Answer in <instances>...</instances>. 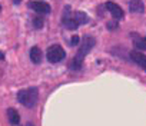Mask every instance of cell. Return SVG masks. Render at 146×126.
I'll return each instance as SVG.
<instances>
[{
  "mask_svg": "<svg viewBox=\"0 0 146 126\" xmlns=\"http://www.w3.org/2000/svg\"><path fill=\"white\" fill-rule=\"evenodd\" d=\"M37 99H39V92L36 88L23 89L17 93V100L26 107H33L37 103Z\"/></svg>",
  "mask_w": 146,
  "mask_h": 126,
  "instance_id": "obj_2",
  "label": "cell"
},
{
  "mask_svg": "<svg viewBox=\"0 0 146 126\" xmlns=\"http://www.w3.org/2000/svg\"><path fill=\"white\" fill-rule=\"evenodd\" d=\"M30 7L39 15H47L50 12V6L44 2H30Z\"/></svg>",
  "mask_w": 146,
  "mask_h": 126,
  "instance_id": "obj_7",
  "label": "cell"
},
{
  "mask_svg": "<svg viewBox=\"0 0 146 126\" xmlns=\"http://www.w3.org/2000/svg\"><path fill=\"white\" fill-rule=\"evenodd\" d=\"M75 19H76V22H78L79 26H80V25H85V23L89 22V17H88L83 12H78V13H75Z\"/></svg>",
  "mask_w": 146,
  "mask_h": 126,
  "instance_id": "obj_11",
  "label": "cell"
},
{
  "mask_svg": "<svg viewBox=\"0 0 146 126\" xmlns=\"http://www.w3.org/2000/svg\"><path fill=\"white\" fill-rule=\"evenodd\" d=\"M26 126H35V125H33V123H30V122H27V123H26Z\"/></svg>",
  "mask_w": 146,
  "mask_h": 126,
  "instance_id": "obj_15",
  "label": "cell"
},
{
  "mask_svg": "<svg viewBox=\"0 0 146 126\" xmlns=\"http://www.w3.org/2000/svg\"><path fill=\"white\" fill-rule=\"evenodd\" d=\"M130 59L135 63H137L143 70H146V54H143L139 50H133V52H130Z\"/></svg>",
  "mask_w": 146,
  "mask_h": 126,
  "instance_id": "obj_5",
  "label": "cell"
},
{
  "mask_svg": "<svg viewBox=\"0 0 146 126\" xmlns=\"http://www.w3.org/2000/svg\"><path fill=\"white\" fill-rule=\"evenodd\" d=\"M46 57L50 63H57L60 60H63L66 57V52L62 46L59 44H53L47 49V53H46Z\"/></svg>",
  "mask_w": 146,
  "mask_h": 126,
  "instance_id": "obj_3",
  "label": "cell"
},
{
  "mask_svg": "<svg viewBox=\"0 0 146 126\" xmlns=\"http://www.w3.org/2000/svg\"><path fill=\"white\" fill-rule=\"evenodd\" d=\"M42 57H43L42 50L37 46H35V47L30 49V59H32V62L35 63V65H39V63L42 62Z\"/></svg>",
  "mask_w": 146,
  "mask_h": 126,
  "instance_id": "obj_8",
  "label": "cell"
},
{
  "mask_svg": "<svg viewBox=\"0 0 146 126\" xmlns=\"http://www.w3.org/2000/svg\"><path fill=\"white\" fill-rule=\"evenodd\" d=\"M33 23H35V27H36V29H40V27L43 26V19H40V17H36V19L33 20Z\"/></svg>",
  "mask_w": 146,
  "mask_h": 126,
  "instance_id": "obj_13",
  "label": "cell"
},
{
  "mask_svg": "<svg viewBox=\"0 0 146 126\" xmlns=\"http://www.w3.org/2000/svg\"><path fill=\"white\" fill-rule=\"evenodd\" d=\"M79 42H80V39H79L78 36H73V37H72V40H70V44H72V46H76Z\"/></svg>",
  "mask_w": 146,
  "mask_h": 126,
  "instance_id": "obj_14",
  "label": "cell"
},
{
  "mask_svg": "<svg viewBox=\"0 0 146 126\" xmlns=\"http://www.w3.org/2000/svg\"><path fill=\"white\" fill-rule=\"evenodd\" d=\"M106 7H108V10L112 13V16L115 17V19H123V16H125V13H123V9L119 6V5H116V3H112V2H108L106 3Z\"/></svg>",
  "mask_w": 146,
  "mask_h": 126,
  "instance_id": "obj_6",
  "label": "cell"
},
{
  "mask_svg": "<svg viewBox=\"0 0 146 126\" xmlns=\"http://www.w3.org/2000/svg\"><path fill=\"white\" fill-rule=\"evenodd\" d=\"M129 9H130L132 13H139V15H142V13L145 12V5H143V2H130V3H129Z\"/></svg>",
  "mask_w": 146,
  "mask_h": 126,
  "instance_id": "obj_9",
  "label": "cell"
},
{
  "mask_svg": "<svg viewBox=\"0 0 146 126\" xmlns=\"http://www.w3.org/2000/svg\"><path fill=\"white\" fill-rule=\"evenodd\" d=\"M0 9H2V7H0Z\"/></svg>",
  "mask_w": 146,
  "mask_h": 126,
  "instance_id": "obj_16",
  "label": "cell"
},
{
  "mask_svg": "<svg viewBox=\"0 0 146 126\" xmlns=\"http://www.w3.org/2000/svg\"><path fill=\"white\" fill-rule=\"evenodd\" d=\"M69 12H70V7H66L64 15H63V25H64V27H67V29H70V30H75V29L79 27V25H78L75 16L69 15Z\"/></svg>",
  "mask_w": 146,
  "mask_h": 126,
  "instance_id": "obj_4",
  "label": "cell"
},
{
  "mask_svg": "<svg viewBox=\"0 0 146 126\" xmlns=\"http://www.w3.org/2000/svg\"><path fill=\"white\" fill-rule=\"evenodd\" d=\"M95 43L96 42H95V39L92 36H85L83 37V42H82V44H80V47L78 50V54L75 56V59H73L72 65H70V68L73 70H79L82 68V62H83L85 56L90 52V49L95 46Z\"/></svg>",
  "mask_w": 146,
  "mask_h": 126,
  "instance_id": "obj_1",
  "label": "cell"
},
{
  "mask_svg": "<svg viewBox=\"0 0 146 126\" xmlns=\"http://www.w3.org/2000/svg\"><path fill=\"white\" fill-rule=\"evenodd\" d=\"M135 46H136V49H140V50H146V37H140V39H136V40H135Z\"/></svg>",
  "mask_w": 146,
  "mask_h": 126,
  "instance_id": "obj_12",
  "label": "cell"
},
{
  "mask_svg": "<svg viewBox=\"0 0 146 126\" xmlns=\"http://www.w3.org/2000/svg\"><path fill=\"white\" fill-rule=\"evenodd\" d=\"M7 116H9V120H10L12 125H17L20 122V115L15 109H9L7 110Z\"/></svg>",
  "mask_w": 146,
  "mask_h": 126,
  "instance_id": "obj_10",
  "label": "cell"
}]
</instances>
